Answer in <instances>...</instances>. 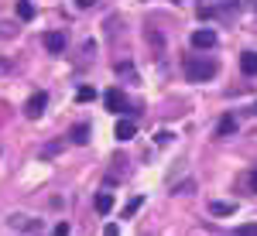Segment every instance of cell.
Wrapping results in <instances>:
<instances>
[{
    "label": "cell",
    "instance_id": "30bf717a",
    "mask_svg": "<svg viewBox=\"0 0 257 236\" xmlns=\"http://www.w3.org/2000/svg\"><path fill=\"white\" fill-rule=\"evenodd\" d=\"M72 144H89V123H76L72 127Z\"/></svg>",
    "mask_w": 257,
    "mask_h": 236
},
{
    "label": "cell",
    "instance_id": "d6986e66",
    "mask_svg": "<svg viewBox=\"0 0 257 236\" xmlns=\"http://www.w3.org/2000/svg\"><path fill=\"white\" fill-rule=\"evenodd\" d=\"M103 236H120V229H117V226H106V229H103Z\"/></svg>",
    "mask_w": 257,
    "mask_h": 236
},
{
    "label": "cell",
    "instance_id": "ffe728a7",
    "mask_svg": "<svg viewBox=\"0 0 257 236\" xmlns=\"http://www.w3.org/2000/svg\"><path fill=\"white\" fill-rule=\"evenodd\" d=\"M250 192H257V168L250 171Z\"/></svg>",
    "mask_w": 257,
    "mask_h": 236
},
{
    "label": "cell",
    "instance_id": "6da1fadb",
    "mask_svg": "<svg viewBox=\"0 0 257 236\" xmlns=\"http://www.w3.org/2000/svg\"><path fill=\"white\" fill-rule=\"evenodd\" d=\"M185 76H189V82H209L216 76V62L213 59H185Z\"/></svg>",
    "mask_w": 257,
    "mask_h": 236
},
{
    "label": "cell",
    "instance_id": "8fae6325",
    "mask_svg": "<svg viewBox=\"0 0 257 236\" xmlns=\"http://www.w3.org/2000/svg\"><path fill=\"white\" fill-rule=\"evenodd\" d=\"M209 212H213V216H233V212H237V205H233V202H213V205H209Z\"/></svg>",
    "mask_w": 257,
    "mask_h": 236
},
{
    "label": "cell",
    "instance_id": "44dd1931",
    "mask_svg": "<svg viewBox=\"0 0 257 236\" xmlns=\"http://www.w3.org/2000/svg\"><path fill=\"white\" fill-rule=\"evenodd\" d=\"M250 113H254V117H257V103H254V110H250Z\"/></svg>",
    "mask_w": 257,
    "mask_h": 236
},
{
    "label": "cell",
    "instance_id": "ac0fdd59",
    "mask_svg": "<svg viewBox=\"0 0 257 236\" xmlns=\"http://www.w3.org/2000/svg\"><path fill=\"white\" fill-rule=\"evenodd\" d=\"M76 7L79 11H89V7H96V0H76Z\"/></svg>",
    "mask_w": 257,
    "mask_h": 236
},
{
    "label": "cell",
    "instance_id": "ba28073f",
    "mask_svg": "<svg viewBox=\"0 0 257 236\" xmlns=\"http://www.w3.org/2000/svg\"><path fill=\"white\" fill-rule=\"evenodd\" d=\"M230 134H237V120L226 113V117L216 123V137H230Z\"/></svg>",
    "mask_w": 257,
    "mask_h": 236
},
{
    "label": "cell",
    "instance_id": "8992f818",
    "mask_svg": "<svg viewBox=\"0 0 257 236\" xmlns=\"http://www.w3.org/2000/svg\"><path fill=\"white\" fill-rule=\"evenodd\" d=\"M113 134H117V140H131L134 134H138V123H134V117H120Z\"/></svg>",
    "mask_w": 257,
    "mask_h": 236
},
{
    "label": "cell",
    "instance_id": "9c48e42d",
    "mask_svg": "<svg viewBox=\"0 0 257 236\" xmlns=\"http://www.w3.org/2000/svg\"><path fill=\"white\" fill-rule=\"evenodd\" d=\"M110 209H113V195H110V192H99V195H96V212H99V216H106Z\"/></svg>",
    "mask_w": 257,
    "mask_h": 236
},
{
    "label": "cell",
    "instance_id": "4fadbf2b",
    "mask_svg": "<svg viewBox=\"0 0 257 236\" xmlns=\"http://www.w3.org/2000/svg\"><path fill=\"white\" fill-rule=\"evenodd\" d=\"M76 99H79V103H93V99H96V89H93V86H82L79 93H76Z\"/></svg>",
    "mask_w": 257,
    "mask_h": 236
},
{
    "label": "cell",
    "instance_id": "9a60e30c",
    "mask_svg": "<svg viewBox=\"0 0 257 236\" xmlns=\"http://www.w3.org/2000/svg\"><path fill=\"white\" fill-rule=\"evenodd\" d=\"M237 236H257V222H243V226H237Z\"/></svg>",
    "mask_w": 257,
    "mask_h": 236
},
{
    "label": "cell",
    "instance_id": "277c9868",
    "mask_svg": "<svg viewBox=\"0 0 257 236\" xmlns=\"http://www.w3.org/2000/svg\"><path fill=\"white\" fill-rule=\"evenodd\" d=\"M192 48H213L216 45V31H209V28H199V31H192Z\"/></svg>",
    "mask_w": 257,
    "mask_h": 236
},
{
    "label": "cell",
    "instance_id": "7a4b0ae2",
    "mask_svg": "<svg viewBox=\"0 0 257 236\" xmlns=\"http://www.w3.org/2000/svg\"><path fill=\"white\" fill-rule=\"evenodd\" d=\"M103 103H106L110 113H131V99H127V93H120V89H110L103 96Z\"/></svg>",
    "mask_w": 257,
    "mask_h": 236
},
{
    "label": "cell",
    "instance_id": "e0dca14e",
    "mask_svg": "<svg viewBox=\"0 0 257 236\" xmlns=\"http://www.w3.org/2000/svg\"><path fill=\"white\" fill-rule=\"evenodd\" d=\"M52 236H69V222H59V226L52 229Z\"/></svg>",
    "mask_w": 257,
    "mask_h": 236
},
{
    "label": "cell",
    "instance_id": "3957f363",
    "mask_svg": "<svg viewBox=\"0 0 257 236\" xmlns=\"http://www.w3.org/2000/svg\"><path fill=\"white\" fill-rule=\"evenodd\" d=\"M45 106H48V93H41V89H38L35 96H31L28 103H24V113H28L31 120H38L41 113H45Z\"/></svg>",
    "mask_w": 257,
    "mask_h": 236
},
{
    "label": "cell",
    "instance_id": "5bb4252c",
    "mask_svg": "<svg viewBox=\"0 0 257 236\" xmlns=\"http://www.w3.org/2000/svg\"><path fill=\"white\" fill-rule=\"evenodd\" d=\"M141 205H144V198H131V202H127V205H123V216H127V219H131V216H134V212H138V209H141Z\"/></svg>",
    "mask_w": 257,
    "mask_h": 236
},
{
    "label": "cell",
    "instance_id": "5b68a950",
    "mask_svg": "<svg viewBox=\"0 0 257 236\" xmlns=\"http://www.w3.org/2000/svg\"><path fill=\"white\" fill-rule=\"evenodd\" d=\"M41 45H45L52 55H62V48H65V35H62V31H48V35L41 38Z\"/></svg>",
    "mask_w": 257,
    "mask_h": 236
},
{
    "label": "cell",
    "instance_id": "2e32d148",
    "mask_svg": "<svg viewBox=\"0 0 257 236\" xmlns=\"http://www.w3.org/2000/svg\"><path fill=\"white\" fill-rule=\"evenodd\" d=\"M117 76H123V79H134V65L120 62V65H117Z\"/></svg>",
    "mask_w": 257,
    "mask_h": 236
},
{
    "label": "cell",
    "instance_id": "52a82bcc",
    "mask_svg": "<svg viewBox=\"0 0 257 236\" xmlns=\"http://www.w3.org/2000/svg\"><path fill=\"white\" fill-rule=\"evenodd\" d=\"M240 69H243V76H257V52H243L240 55Z\"/></svg>",
    "mask_w": 257,
    "mask_h": 236
},
{
    "label": "cell",
    "instance_id": "7c38bea8",
    "mask_svg": "<svg viewBox=\"0 0 257 236\" xmlns=\"http://www.w3.org/2000/svg\"><path fill=\"white\" fill-rule=\"evenodd\" d=\"M18 18L21 21H31V18H35V4H31V0H18Z\"/></svg>",
    "mask_w": 257,
    "mask_h": 236
}]
</instances>
